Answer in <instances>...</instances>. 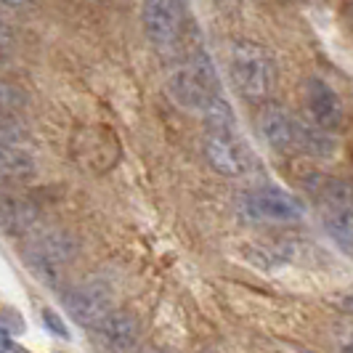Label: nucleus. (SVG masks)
<instances>
[{
  "label": "nucleus",
  "instance_id": "f257e3e1",
  "mask_svg": "<svg viewBox=\"0 0 353 353\" xmlns=\"http://www.w3.org/2000/svg\"><path fill=\"white\" fill-rule=\"evenodd\" d=\"M229 74L236 93L248 101H263L276 85V64L268 48L252 40H236L229 53Z\"/></svg>",
  "mask_w": 353,
  "mask_h": 353
},
{
  "label": "nucleus",
  "instance_id": "f03ea898",
  "mask_svg": "<svg viewBox=\"0 0 353 353\" xmlns=\"http://www.w3.org/2000/svg\"><path fill=\"white\" fill-rule=\"evenodd\" d=\"M168 93L178 106L205 114L221 96V83L208 53H196L168 74Z\"/></svg>",
  "mask_w": 353,
  "mask_h": 353
},
{
  "label": "nucleus",
  "instance_id": "7ed1b4c3",
  "mask_svg": "<svg viewBox=\"0 0 353 353\" xmlns=\"http://www.w3.org/2000/svg\"><path fill=\"white\" fill-rule=\"evenodd\" d=\"M239 210L250 221H261V223H292L305 215V205L284 189L263 186V189H252L248 194H242Z\"/></svg>",
  "mask_w": 353,
  "mask_h": 353
},
{
  "label": "nucleus",
  "instance_id": "20e7f679",
  "mask_svg": "<svg viewBox=\"0 0 353 353\" xmlns=\"http://www.w3.org/2000/svg\"><path fill=\"white\" fill-rule=\"evenodd\" d=\"M321 221L343 252L353 255V194L340 181H327L321 189Z\"/></svg>",
  "mask_w": 353,
  "mask_h": 353
},
{
  "label": "nucleus",
  "instance_id": "39448f33",
  "mask_svg": "<svg viewBox=\"0 0 353 353\" xmlns=\"http://www.w3.org/2000/svg\"><path fill=\"white\" fill-rule=\"evenodd\" d=\"M205 159L221 176H242L248 170V159L236 139V128L231 125H205Z\"/></svg>",
  "mask_w": 353,
  "mask_h": 353
},
{
  "label": "nucleus",
  "instance_id": "423d86ee",
  "mask_svg": "<svg viewBox=\"0 0 353 353\" xmlns=\"http://www.w3.org/2000/svg\"><path fill=\"white\" fill-rule=\"evenodd\" d=\"M186 0H143V30L152 46L162 51L173 48L183 27Z\"/></svg>",
  "mask_w": 353,
  "mask_h": 353
},
{
  "label": "nucleus",
  "instance_id": "0eeeda50",
  "mask_svg": "<svg viewBox=\"0 0 353 353\" xmlns=\"http://www.w3.org/2000/svg\"><path fill=\"white\" fill-rule=\"evenodd\" d=\"M67 311L72 314V319L83 327H96L101 324L112 311H114V295L112 287L104 282H85L80 287H74L67 295Z\"/></svg>",
  "mask_w": 353,
  "mask_h": 353
},
{
  "label": "nucleus",
  "instance_id": "6e6552de",
  "mask_svg": "<svg viewBox=\"0 0 353 353\" xmlns=\"http://www.w3.org/2000/svg\"><path fill=\"white\" fill-rule=\"evenodd\" d=\"M258 133L274 152L290 154L301 146V120L279 104H265L258 114Z\"/></svg>",
  "mask_w": 353,
  "mask_h": 353
},
{
  "label": "nucleus",
  "instance_id": "1a4fd4ad",
  "mask_svg": "<svg viewBox=\"0 0 353 353\" xmlns=\"http://www.w3.org/2000/svg\"><path fill=\"white\" fill-rule=\"evenodd\" d=\"M305 109L311 123L324 128V130H340L345 120V109L335 90L330 88L321 77H308L305 80Z\"/></svg>",
  "mask_w": 353,
  "mask_h": 353
},
{
  "label": "nucleus",
  "instance_id": "9d476101",
  "mask_svg": "<svg viewBox=\"0 0 353 353\" xmlns=\"http://www.w3.org/2000/svg\"><path fill=\"white\" fill-rule=\"evenodd\" d=\"M35 170V154L24 146V136L17 125H0V181L24 178Z\"/></svg>",
  "mask_w": 353,
  "mask_h": 353
},
{
  "label": "nucleus",
  "instance_id": "9b49d317",
  "mask_svg": "<svg viewBox=\"0 0 353 353\" xmlns=\"http://www.w3.org/2000/svg\"><path fill=\"white\" fill-rule=\"evenodd\" d=\"M93 330H96V340L109 353H128L133 351L136 343H139V321L128 311H112Z\"/></svg>",
  "mask_w": 353,
  "mask_h": 353
},
{
  "label": "nucleus",
  "instance_id": "f8f14e48",
  "mask_svg": "<svg viewBox=\"0 0 353 353\" xmlns=\"http://www.w3.org/2000/svg\"><path fill=\"white\" fill-rule=\"evenodd\" d=\"M35 208L21 202L17 196H0V226L6 231H27L35 223Z\"/></svg>",
  "mask_w": 353,
  "mask_h": 353
},
{
  "label": "nucleus",
  "instance_id": "ddd939ff",
  "mask_svg": "<svg viewBox=\"0 0 353 353\" xmlns=\"http://www.w3.org/2000/svg\"><path fill=\"white\" fill-rule=\"evenodd\" d=\"M335 136L330 130L301 120V146H298V152H305L311 157H330V154H335Z\"/></svg>",
  "mask_w": 353,
  "mask_h": 353
},
{
  "label": "nucleus",
  "instance_id": "4468645a",
  "mask_svg": "<svg viewBox=\"0 0 353 353\" xmlns=\"http://www.w3.org/2000/svg\"><path fill=\"white\" fill-rule=\"evenodd\" d=\"M27 101H30L27 93L19 88V85L8 83V80H0V112H17Z\"/></svg>",
  "mask_w": 353,
  "mask_h": 353
},
{
  "label": "nucleus",
  "instance_id": "2eb2a0df",
  "mask_svg": "<svg viewBox=\"0 0 353 353\" xmlns=\"http://www.w3.org/2000/svg\"><path fill=\"white\" fill-rule=\"evenodd\" d=\"M43 324H46L48 330H53L59 337H67V327H64V321L59 319V314H53L51 308H46V311H43Z\"/></svg>",
  "mask_w": 353,
  "mask_h": 353
},
{
  "label": "nucleus",
  "instance_id": "dca6fc26",
  "mask_svg": "<svg viewBox=\"0 0 353 353\" xmlns=\"http://www.w3.org/2000/svg\"><path fill=\"white\" fill-rule=\"evenodd\" d=\"M340 351H343V353H353V327L343 330V335H340Z\"/></svg>",
  "mask_w": 353,
  "mask_h": 353
},
{
  "label": "nucleus",
  "instance_id": "f3484780",
  "mask_svg": "<svg viewBox=\"0 0 353 353\" xmlns=\"http://www.w3.org/2000/svg\"><path fill=\"white\" fill-rule=\"evenodd\" d=\"M8 351H11V335L0 327V353H8Z\"/></svg>",
  "mask_w": 353,
  "mask_h": 353
},
{
  "label": "nucleus",
  "instance_id": "a211bd4d",
  "mask_svg": "<svg viewBox=\"0 0 353 353\" xmlns=\"http://www.w3.org/2000/svg\"><path fill=\"white\" fill-rule=\"evenodd\" d=\"M340 305H343V311H345V314H353V292H348V298H345V301H340Z\"/></svg>",
  "mask_w": 353,
  "mask_h": 353
},
{
  "label": "nucleus",
  "instance_id": "6ab92c4d",
  "mask_svg": "<svg viewBox=\"0 0 353 353\" xmlns=\"http://www.w3.org/2000/svg\"><path fill=\"white\" fill-rule=\"evenodd\" d=\"M3 43H8V27L0 21V46H3Z\"/></svg>",
  "mask_w": 353,
  "mask_h": 353
},
{
  "label": "nucleus",
  "instance_id": "aec40b11",
  "mask_svg": "<svg viewBox=\"0 0 353 353\" xmlns=\"http://www.w3.org/2000/svg\"><path fill=\"white\" fill-rule=\"evenodd\" d=\"M0 3H6V6H24V3H30V0H0Z\"/></svg>",
  "mask_w": 353,
  "mask_h": 353
},
{
  "label": "nucleus",
  "instance_id": "412c9836",
  "mask_svg": "<svg viewBox=\"0 0 353 353\" xmlns=\"http://www.w3.org/2000/svg\"><path fill=\"white\" fill-rule=\"evenodd\" d=\"M199 353H218V351H212V348H205V351H199Z\"/></svg>",
  "mask_w": 353,
  "mask_h": 353
},
{
  "label": "nucleus",
  "instance_id": "4be33fe9",
  "mask_svg": "<svg viewBox=\"0 0 353 353\" xmlns=\"http://www.w3.org/2000/svg\"><path fill=\"white\" fill-rule=\"evenodd\" d=\"M301 353H314V351H301Z\"/></svg>",
  "mask_w": 353,
  "mask_h": 353
}]
</instances>
